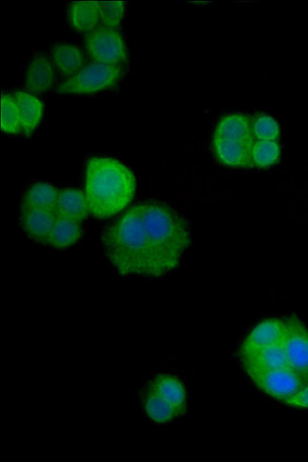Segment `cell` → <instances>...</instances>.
Listing matches in <instances>:
<instances>
[{
  "mask_svg": "<svg viewBox=\"0 0 308 462\" xmlns=\"http://www.w3.org/2000/svg\"><path fill=\"white\" fill-rule=\"evenodd\" d=\"M101 240L119 275L158 278L178 268L191 234L175 209L152 201L130 208Z\"/></svg>",
  "mask_w": 308,
  "mask_h": 462,
  "instance_id": "obj_1",
  "label": "cell"
},
{
  "mask_svg": "<svg viewBox=\"0 0 308 462\" xmlns=\"http://www.w3.org/2000/svg\"><path fill=\"white\" fill-rule=\"evenodd\" d=\"M136 190L132 170L113 157H92L85 165L84 195L96 219L111 218L134 199Z\"/></svg>",
  "mask_w": 308,
  "mask_h": 462,
  "instance_id": "obj_2",
  "label": "cell"
},
{
  "mask_svg": "<svg viewBox=\"0 0 308 462\" xmlns=\"http://www.w3.org/2000/svg\"><path fill=\"white\" fill-rule=\"evenodd\" d=\"M252 120L241 113L222 118L213 135L214 153L222 165L230 168L251 166L254 144Z\"/></svg>",
  "mask_w": 308,
  "mask_h": 462,
  "instance_id": "obj_3",
  "label": "cell"
},
{
  "mask_svg": "<svg viewBox=\"0 0 308 462\" xmlns=\"http://www.w3.org/2000/svg\"><path fill=\"white\" fill-rule=\"evenodd\" d=\"M124 75L119 65L93 62L84 66L79 74L63 82L57 88L59 94L88 95L109 91L115 87Z\"/></svg>",
  "mask_w": 308,
  "mask_h": 462,
  "instance_id": "obj_4",
  "label": "cell"
},
{
  "mask_svg": "<svg viewBox=\"0 0 308 462\" xmlns=\"http://www.w3.org/2000/svg\"><path fill=\"white\" fill-rule=\"evenodd\" d=\"M84 45L94 62L119 65L128 59L123 35L116 29L105 26L97 28L87 34Z\"/></svg>",
  "mask_w": 308,
  "mask_h": 462,
  "instance_id": "obj_5",
  "label": "cell"
},
{
  "mask_svg": "<svg viewBox=\"0 0 308 462\" xmlns=\"http://www.w3.org/2000/svg\"><path fill=\"white\" fill-rule=\"evenodd\" d=\"M250 379L266 395L285 403L296 395L307 382L292 368L256 372Z\"/></svg>",
  "mask_w": 308,
  "mask_h": 462,
  "instance_id": "obj_6",
  "label": "cell"
},
{
  "mask_svg": "<svg viewBox=\"0 0 308 462\" xmlns=\"http://www.w3.org/2000/svg\"><path fill=\"white\" fill-rule=\"evenodd\" d=\"M283 322V346L289 367L308 381V331L295 315L285 317Z\"/></svg>",
  "mask_w": 308,
  "mask_h": 462,
  "instance_id": "obj_7",
  "label": "cell"
},
{
  "mask_svg": "<svg viewBox=\"0 0 308 462\" xmlns=\"http://www.w3.org/2000/svg\"><path fill=\"white\" fill-rule=\"evenodd\" d=\"M239 355L249 377L256 372L290 368L283 343L265 347L242 344Z\"/></svg>",
  "mask_w": 308,
  "mask_h": 462,
  "instance_id": "obj_8",
  "label": "cell"
},
{
  "mask_svg": "<svg viewBox=\"0 0 308 462\" xmlns=\"http://www.w3.org/2000/svg\"><path fill=\"white\" fill-rule=\"evenodd\" d=\"M57 218V211L50 209L22 207L21 212V222L24 232L31 240L46 245Z\"/></svg>",
  "mask_w": 308,
  "mask_h": 462,
  "instance_id": "obj_9",
  "label": "cell"
},
{
  "mask_svg": "<svg viewBox=\"0 0 308 462\" xmlns=\"http://www.w3.org/2000/svg\"><path fill=\"white\" fill-rule=\"evenodd\" d=\"M56 83L53 64L45 56L34 57L26 73V87L31 93H44L50 91Z\"/></svg>",
  "mask_w": 308,
  "mask_h": 462,
  "instance_id": "obj_10",
  "label": "cell"
},
{
  "mask_svg": "<svg viewBox=\"0 0 308 462\" xmlns=\"http://www.w3.org/2000/svg\"><path fill=\"white\" fill-rule=\"evenodd\" d=\"M67 21L78 32H91L101 22L99 3L75 2L67 8Z\"/></svg>",
  "mask_w": 308,
  "mask_h": 462,
  "instance_id": "obj_11",
  "label": "cell"
},
{
  "mask_svg": "<svg viewBox=\"0 0 308 462\" xmlns=\"http://www.w3.org/2000/svg\"><path fill=\"white\" fill-rule=\"evenodd\" d=\"M13 97L21 112L22 135H31L40 126L44 115V104L38 97L22 92H14Z\"/></svg>",
  "mask_w": 308,
  "mask_h": 462,
  "instance_id": "obj_12",
  "label": "cell"
},
{
  "mask_svg": "<svg viewBox=\"0 0 308 462\" xmlns=\"http://www.w3.org/2000/svg\"><path fill=\"white\" fill-rule=\"evenodd\" d=\"M149 389L176 407L180 415L186 410V392L181 381L174 376L162 374L150 383Z\"/></svg>",
  "mask_w": 308,
  "mask_h": 462,
  "instance_id": "obj_13",
  "label": "cell"
},
{
  "mask_svg": "<svg viewBox=\"0 0 308 462\" xmlns=\"http://www.w3.org/2000/svg\"><path fill=\"white\" fill-rule=\"evenodd\" d=\"M51 57L60 73L74 77L84 67L85 57L83 50L72 44H57L51 48Z\"/></svg>",
  "mask_w": 308,
  "mask_h": 462,
  "instance_id": "obj_14",
  "label": "cell"
},
{
  "mask_svg": "<svg viewBox=\"0 0 308 462\" xmlns=\"http://www.w3.org/2000/svg\"><path fill=\"white\" fill-rule=\"evenodd\" d=\"M283 318H268L256 326L246 337L243 344L252 347H265L283 343Z\"/></svg>",
  "mask_w": 308,
  "mask_h": 462,
  "instance_id": "obj_15",
  "label": "cell"
},
{
  "mask_svg": "<svg viewBox=\"0 0 308 462\" xmlns=\"http://www.w3.org/2000/svg\"><path fill=\"white\" fill-rule=\"evenodd\" d=\"M57 213V216L83 222L90 213L84 193L76 188L60 190Z\"/></svg>",
  "mask_w": 308,
  "mask_h": 462,
  "instance_id": "obj_16",
  "label": "cell"
},
{
  "mask_svg": "<svg viewBox=\"0 0 308 462\" xmlns=\"http://www.w3.org/2000/svg\"><path fill=\"white\" fill-rule=\"evenodd\" d=\"M82 234V222L57 216L47 245L56 248H70L80 240Z\"/></svg>",
  "mask_w": 308,
  "mask_h": 462,
  "instance_id": "obj_17",
  "label": "cell"
},
{
  "mask_svg": "<svg viewBox=\"0 0 308 462\" xmlns=\"http://www.w3.org/2000/svg\"><path fill=\"white\" fill-rule=\"evenodd\" d=\"M60 190L46 182L33 184L26 191L22 207L45 208L57 211Z\"/></svg>",
  "mask_w": 308,
  "mask_h": 462,
  "instance_id": "obj_18",
  "label": "cell"
},
{
  "mask_svg": "<svg viewBox=\"0 0 308 462\" xmlns=\"http://www.w3.org/2000/svg\"><path fill=\"white\" fill-rule=\"evenodd\" d=\"M144 406L149 418L156 423H169L180 416L173 405L149 388L144 398Z\"/></svg>",
  "mask_w": 308,
  "mask_h": 462,
  "instance_id": "obj_19",
  "label": "cell"
},
{
  "mask_svg": "<svg viewBox=\"0 0 308 462\" xmlns=\"http://www.w3.org/2000/svg\"><path fill=\"white\" fill-rule=\"evenodd\" d=\"M281 158L278 141H255L251 152V166L268 169L277 165Z\"/></svg>",
  "mask_w": 308,
  "mask_h": 462,
  "instance_id": "obj_20",
  "label": "cell"
},
{
  "mask_svg": "<svg viewBox=\"0 0 308 462\" xmlns=\"http://www.w3.org/2000/svg\"><path fill=\"white\" fill-rule=\"evenodd\" d=\"M2 130L8 135L22 134V117L19 105L13 95L4 94L2 96Z\"/></svg>",
  "mask_w": 308,
  "mask_h": 462,
  "instance_id": "obj_21",
  "label": "cell"
},
{
  "mask_svg": "<svg viewBox=\"0 0 308 462\" xmlns=\"http://www.w3.org/2000/svg\"><path fill=\"white\" fill-rule=\"evenodd\" d=\"M251 120L256 141H278L281 130L275 118L267 114H258Z\"/></svg>",
  "mask_w": 308,
  "mask_h": 462,
  "instance_id": "obj_22",
  "label": "cell"
},
{
  "mask_svg": "<svg viewBox=\"0 0 308 462\" xmlns=\"http://www.w3.org/2000/svg\"><path fill=\"white\" fill-rule=\"evenodd\" d=\"M101 22L105 27L115 29L121 25L126 14V4L121 2L99 3Z\"/></svg>",
  "mask_w": 308,
  "mask_h": 462,
  "instance_id": "obj_23",
  "label": "cell"
},
{
  "mask_svg": "<svg viewBox=\"0 0 308 462\" xmlns=\"http://www.w3.org/2000/svg\"><path fill=\"white\" fill-rule=\"evenodd\" d=\"M286 404L295 407L308 408V381L296 395L286 401Z\"/></svg>",
  "mask_w": 308,
  "mask_h": 462,
  "instance_id": "obj_24",
  "label": "cell"
}]
</instances>
